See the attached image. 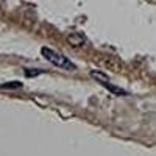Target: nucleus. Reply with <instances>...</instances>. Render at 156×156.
<instances>
[{
	"label": "nucleus",
	"mask_w": 156,
	"mask_h": 156,
	"mask_svg": "<svg viewBox=\"0 0 156 156\" xmlns=\"http://www.w3.org/2000/svg\"><path fill=\"white\" fill-rule=\"evenodd\" d=\"M0 87H3V89H14V87H22V83H19V81H12V83H5V84H2Z\"/></svg>",
	"instance_id": "423d86ee"
},
{
	"label": "nucleus",
	"mask_w": 156,
	"mask_h": 156,
	"mask_svg": "<svg viewBox=\"0 0 156 156\" xmlns=\"http://www.w3.org/2000/svg\"><path fill=\"white\" fill-rule=\"evenodd\" d=\"M95 62L101 69H111V70H117L120 69V62L115 61L111 56H103V58H95Z\"/></svg>",
	"instance_id": "f03ea898"
},
{
	"label": "nucleus",
	"mask_w": 156,
	"mask_h": 156,
	"mask_svg": "<svg viewBox=\"0 0 156 156\" xmlns=\"http://www.w3.org/2000/svg\"><path fill=\"white\" fill-rule=\"evenodd\" d=\"M67 42H69L72 47H81V45H84V42H86V37H84L83 33H70V34L67 36Z\"/></svg>",
	"instance_id": "7ed1b4c3"
},
{
	"label": "nucleus",
	"mask_w": 156,
	"mask_h": 156,
	"mask_svg": "<svg viewBox=\"0 0 156 156\" xmlns=\"http://www.w3.org/2000/svg\"><path fill=\"white\" fill-rule=\"evenodd\" d=\"M105 86H106V87L111 90V92H114L115 95H122V97H123V95H126V92H125V90H123V89H120V87H117V86H111L109 83H106Z\"/></svg>",
	"instance_id": "39448f33"
},
{
	"label": "nucleus",
	"mask_w": 156,
	"mask_h": 156,
	"mask_svg": "<svg viewBox=\"0 0 156 156\" xmlns=\"http://www.w3.org/2000/svg\"><path fill=\"white\" fill-rule=\"evenodd\" d=\"M41 53L48 62L53 64V66H58V67L66 69V70H75V64L70 62L64 55H61L59 51H56L53 48H48V47H42Z\"/></svg>",
	"instance_id": "f257e3e1"
},
{
	"label": "nucleus",
	"mask_w": 156,
	"mask_h": 156,
	"mask_svg": "<svg viewBox=\"0 0 156 156\" xmlns=\"http://www.w3.org/2000/svg\"><path fill=\"white\" fill-rule=\"evenodd\" d=\"M42 70H39V69H25L23 70V73H25V76H36V75H39Z\"/></svg>",
	"instance_id": "0eeeda50"
},
{
	"label": "nucleus",
	"mask_w": 156,
	"mask_h": 156,
	"mask_svg": "<svg viewBox=\"0 0 156 156\" xmlns=\"http://www.w3.org/2000/svg\"><path fill=\"white\" fill-rule=\"evenodd\" d=\"M90 76H92L94 80H97L98 83H101V84L109 83V76H108L106 73L100 72V70H92V72H90Z\"/></svg>",
	"instance_id": "20e7f679"
}]
</instances>
